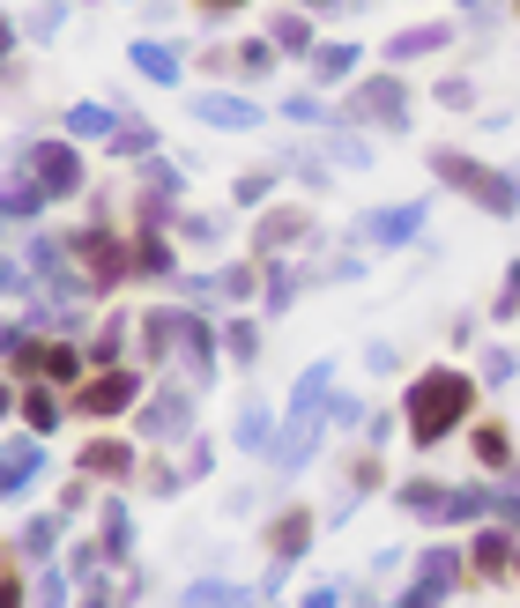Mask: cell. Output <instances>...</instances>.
<instances>
[{"label": "cell", "mask_w": 520, "mask_h": 608, "mask_svg": "<svg viewBox=\"0 0 520 608\" xmlns=\"http://www.w3.org/2000/svg\"><path fill=\"white\" fill-rule=\"evenodd\" d=\"M432 171H438V178H446V186H461L469 201H483V208H491V215H513V186H506V178H491L483 163L454 157V149H438V157H432Z\"/></svg>", "instance_id": "obj_3"}, {"label": "cell", "mask_w": 520, "mask_h": 608, "mask_svg": "<svg viewBox=\"0 0 520 608\" xmlns=\"http://www.w3.org/2000/svg\"><path fill=\"white\" fill-rule=\"evenodd\" d=\"M454 557H446V549H438V557H424V579H417V586H409V608H438V594H446V586H454Z\"/></svg>", "instance_id": "obj_12"}, {"label": "cell", "mask_w": 520, "mask_h": 608, "mask_svg": "<svg viewBox=\"0 0 520 608\" xmlns=\"http://www.w3.org/2000/svg\"><path fill=\"white\" fill-rule=\"evenodd\" d=\"M134 394H141V379H134V371H97L83 394H75V408H83V415H127Z\"/></svg>", "instance_id": "obj_5"}, {"label": "cell", "mask_w": 520, "mask_h": 608, "mask_svg": "<svg viewBox=\"0 0 520 608\" xmlns=\"http://www.w3.org/2000/svg\"><path fill=\"white\" fill-rule=\"evenodd\" d=\"M8 401H15V394H8V386H0V415H8Z\"/></svg>", "instance_id": "obj_45"}, {"label": "cell", "mask_w": 520, "mask_h": 608, "mask_svg": "<svg viewBox=\"0 0 520 608\" xmlns=\"http://www.w3.org/2000/svg\"><path fill=\"white\" fill-rule=\"evenodd\" d=\"M498 312H520V260L506 268V289H498Z\"/></svg>", "instance_id": "obj_38"}, {"label": "cell", "mask_w": 520, "mask_h": 608, "mask_svg": "<svg viewBox=\"0 0 520 608\" xmlns=\"http://www.w3.org/2000/svg\"><path fill=\"white\" fill-rule=\"evenodd\" d=\"M401 97H409V89H401L394 75H372L364 89H357V120H372V126H401V120H409V104H401Z\"/></svg>", "instance_id": "obj_7"}, {"label": "cell", "mask_w": 520, "mask_h": 608, "mask_svg": "<svg viewBox=\"0 0 520 608\" xmlns=\"http://www.w3.org/2000/svg\"><path fill=\"white\" fill-rule=\"evenodd\" d=\"M112 141H120V157H149V149H157V134H149V126H120V134H112Z\"/></svg>", "instance_id": "obj_34"}, {"label": "cell", "mask_w": 520, "mask_h": 608, "mask_svg": "<svg viewBox=\"0 0 520 608\" xmlns=\"http://www.w3.org/2000/svg\"><path fill=\"white\" fill-rule=\"evenodd\" d=\"M446 38H454L446 23H417V30H401V38H394V60H417V52H438Z\"/></svg>", "instance_id": "obj_21"}, {"label": "cell", "mask_w": 520, "mask_h": 608, "mask_svg": "<svg viewBox=\"0 0 520 608\" xmlns=\"http://www.w3.org/2000/svg\"><path fill=\"white\" fill-rule=\"evenodd\" d=\"M186 415H194V394H164V401L141 408V431H149V438H172Z\"/></svg>", "instance_id": "obj_13"}, {"label": "cell", "mask_w": 520, "mask_h": 608, "mask_svg": "<svg viewBox=\"0 0 520 608\" xmlns=\"http://www.w3.org/2000/svg\"><path fill=\"white\" fill-rule=\"evenodd\" d=\"M506 534H476V549H469V564H476V579H506Z\"/></svg>", "instance_id": "obj_20"}, {"label": "cell", "mask_w": 520, "mask_h": 608, "mask_svg": "<svg viewBox=\"0 0 520 608\" xmlns=\"http://www.w3.org/2000/svg\"><path fill=\"white\" fill-rule=\"evenodd\" d=\"M417 231H424V208H380V215L357 223V238H364V245H409Z\"/></svg>", "instance_id": "obj_8"}, {"label": "cell", "mask_w": 520, "mask_h": 608, "mask_svg": "<svg viewBox=\"0 0 520 608\" xmlns=\"http://www.w3.org/2000/svg\"><path fill=\"white\" fill-rule=\"evenodd\" d=\"M75 252H83V268H89V283H97V289L120 283V275L134 268V252L112 238V231H83V238H75Z\"/></svg>", "instance_id": "obj_6"}, {"label": "cell", "mask_w": 520, "mask_h": 608, "mask_svg": "<svg viewBox=\"0 0 520 608\" xmlns=\"http://www.w3.org/2000/svg\"><path fill=\"white\" fill-rule=\"evenodd\" d=\"M38 608H67V579H60V571H45V579H38Z\"/></svg>", "instance_id": "obj_37"}, {"label": "cell", "mask_w": 520, "mask_h": 608, "mask_svg": "<svg viewBox=\"0 0 520 608\" xmlns=\"http://www.w3.org/2000/svg\"><path fill=\"white\" fill-rule=\"evenodd\" d=\"M446 497H454V489H438V483H401V505L424 512V520H446Z\"/></svg>", "instance_id": "obj_25"}, {"label": "cell", "mask_w": 520, "mask_h": 608, "mask_svg": "<svg viewBox=\"0 0 520 608\" xmlns=\"http://www.w3.org/2000/svg\"><path fill=\"white\" fill-rule=\"evenodd\" d=\"M312 67L335 82V75H349V67H357V52H349V45H320V60H312Z\"/></svg>", "instance_id": "obj_33"}, {"label": "cell", "mask_w": 520, "mask_h": 608, "mask_svg": "<svg viewBox=\"0 0 520 608\" xmlns=\"http://www.w3.org/2000/svg\"><path fill=\"white\" fill-rule=\"evenodd\" d=\"M513 571H520V564H513Z\"/></svg>", "instance_id": "obj_47"}, {"label": "cell", "mask_w": 520, "mask_h": 608, "mask_svg": "<svg viewBox=\"0 0 520 608\" xmlns=\"http://www.w3.org/2000/svg\"><path fill=\"white\" fill-rule=\"evenodd\" d=\"M186 608H246V586H223V579H201V586H186Z\"/></svg>", "instance_id": "obj_22"}, {"label": "cell", "mask_w": 520, "mask_h": 608, "mask_svg": "<svg viewBox=\"0 0 520 608\" xmlns=\"http://www.w3.org/2000/svg\"><path fill=\"white\" fill-rule=\"evenodd\" d=\"M327 379H335L327 364H312V371H305V379H298V394H290V415H312V408L327 401Z\"/></svg>", "instance_id": "obj_26"}, {"label": "cell", "mask_w": 520, "mask_h": 608, "mask_svg": "<svg viewBox=\"0 0 520 608\" xmlns=\"http://www.w3.org/2000/svg\"><path fill=\"white\" fill-rule=\"evenodd\" d=\"M201 8H216V15H223V8H246V0H201Z\"/></svg>", "instance_id": "obj_43"}, {"label": "cell", "mask_w": 520, "mask_h": 608, "mask_svg": "<svg viewBox=\"0 0 520 608\" xmlns=\"http://www.w3.org/2000/svg\"><path fill=\"white\" fill-rule=\"evenodd\" d=\"M23 415H30V431H52V423H60V415H67V408L52 401V394H45V386H30V394H23Z\"/></svg>", "instance_id": "obj_28"}, {"label": "cell", "mask_w": 520, "mask_h": 608, "mask_svg": "<svg viewBox=\"0 0 520 608\" xmlns=\"http://www.w3.org/2000/svg\"><path fill=\"white\" fill-rule=\"evenodd\" d=\"M104 134H120L112 104H75V112H67V141H104Z\"/></svg>", "instance_id": "obj_14"}, {"label": "cell", "mask_w": 520, "mask_h": 608, "mask_svg": "<svg viewBox=\"0 0 520 608\" xmlns=\"http://www.w3.org/2000/svg\"><path fill=\"white\" fill-rule=\"evenodd\" d=\"M134 542V520H127V505H112L104 512V549H127Z\"/></svg>", "instance_id": "obj_35"}, {"label": "cell", "mask_w": 520, "mask_h": 608, "mask_svg": "<svg viewBox=\"0 0 520 608\" xmlns=\"http://www.w3.org/2000/svg\"><path fill=\"white\" fill-rule=\"evenodd\" d=\"M305 608H335V594H327V586H320V594H305Z\"/></svg>", "instance_id": "obj_42"}, {"label": "cell", "mask_w": 520, "mask_h": 608, "mask_svg": "<svg viewBox=\"0 0 520 608\" xmlns=\"http://www.w3.org/2000/svg\"><path fill=\"white\" fill-rule=\"evenodd\" d=\"M30 208H45V186L23 171L15 186H0V215H30Z\"/></svg>", "instance_id": "obj_24"}, {"label": "cell", "mask_w": 520, "mask_h": 608, "mask_svg": "<svg viewBox=\"0 0 520 608\" xmlns=\"http://www.w3.org/2000/svg\"><path fill=\"white\" fill-rule=\"evenodd\" d=\"M23 171L45 186V201H60V194H75V186H83V157H75V141H38Z\"/></svg>", "instance_id": "obj_4"}, {"label": "cell", "mask_w": 520, "mask_h": 608, "mask_svg": "<svg viewBox=\"0 0 520 608\" xmlns=\"http://www.w3.org/2000/svg\"><path fill=\"white\" fill-rule=\"evenodd\" d=\"M238 446H246V452H275V423H268V408H238Z\"/></svg>", "instance_id": "obj_19"}, {"label": "cell", "mask_w": 520, "mask_h": 608, "mask_svg": "<svg viewBox=\"0 0 520 608\" xmlns=\"http://www.w3.org/2000/svg\"><path fill=\"white\" fill-rule=\"evenodd\" d=\"M83 468H89V475H127L134 452L120 446V438H89V446H83Z\"/></svg>", "instance_id": "obj_16"}, {"label": "cell", "mask_w": 520, "mask_h": 608, "mask_svg": "<svg viewBox=\"0 0 520 608\" xmlns=\"http://www.w3.org/2000/svg\"><path fill=\"white\" fill-rule=\"evenodd\" d=\"M45 468L38 438H8V452H0V497H15V489H30Z\"/></svg>", "instance_id": "obj_9"}, {"label": "cell", "mask_w": 520, "mask_h": 608, "mask_svg": "<svg viewBox=\"0 0 520 608\" xmlns=\"http://www.w3.org/2000/svg\"><path fill=\"white\" fill-rule=\"evenodd\" d=\"M149 349H178V357H186V364H194V379H209V334H216V326L209 320H194V312H149Z\"/></svg>", "instance_id": "obj_2"}, {"label": "cell", "mask_w": 520, "mask_h": 608, "mask_svg": "<svg viewBox=\"0 0 520 608\" xmlns=\"http://www.w3.org/2000/svg\"><path fill=\"white\" fill-rule=\"evenodd\" d=\"M8 45H15V23H8V8H0V60H8Z\"/></svg>", "instance_id": "obj_40"}, {"label": "cell", "mask_w": 520, "mask_h": 608, "mask_svg": "<svg viewBox=\"0 0 520 608\" xmlns=\"http://www.w3.org/2000/svg\"><path fill=\"white\" fill-rule=\"evenodd\" d=\"M60 528H67V512H45V520H30V528H23V549H30V557H45V549L60 542Z\"/></svg>", "instance_id": "obj_27"}, {"label": "cell", "mask_w": 520, "mask_h": 608, "mask_svg": "<svg viewBox=\"0 0 520 608\" xmlns=\"http://www.w3.org/2000/svg\"><path fill=\"white\" fill-rule=\"evenodd\" d=\"M253 283H260L253 268H223V275H216V289H231V297H238V305H246V297H253Z\"/></svg>", "instance_id": "obj_36"}, {"label": "cell", "mask_w": 520, "mask_h": 608, "mask_svg": "<svg viewBox=\"0 0 520 608\" xmlns=\"http://www.w3.org/2000/svg\"><path fill=\"white\" fill-rule=\"evenodd\" d=\"M83 608H112V594H89V601Z\"/></svg>", "instance_id": "obj_44"}, {"label": "cell", "mask_w": 520, "mask_h": 608, "mask_svg": "<svg viewBox=\"0 0 520 608\" xmlns=\"http://www.w3.org/2000/svg\"><path fill=\"white\" fill-rule=\"evenodd\" d=\"M312 438H320V408H312V415H290V431L275 438V468H298V460H312Z\"/></svg>", "instance_id": "obj_11"}, {"label": "cell", "mask_w": 520, "mask_h": 608, "mask_svg": "<svg viewBox=\"0 0 520 608\" xmlns=\"http://www.w3.org/2000/svg\"><path fill=\"white\" fill-rule=\"evenodd\" d=\"M134 268H141V275H172V245L141 238V245H134Z\"/></svg>", "instance_id": "obj_30"}, {"label": "cell", "mask_w": 520, "mask_h": 608, "mask_svg": "<svg viewBox=\"0 0 520 608\" xmlns=\"http://www.w3.org/2000/svg\"><path fill=\"white\" fill-rule=\"evenodd\" d=\"M186 104H194V120H209V126H231V134L260 120V112L246 104V97H186Z\"/></svg>", "instance_id": "obj_10"}, {"label": "cell", "mask_w": 520, "mask_h": 608, "mask_svg": "<svg viewBox=\"0 0 520 608\" xmlns=\"http://www.w3.org/2000/svg\"><path fill=\"white\" fill-rule=\"evenodd\" d=\"M305 542H312V520H305V512H283V520H275V534H268L275 564H290V557H298Z\"/></svg>", "instance_id": "obj_15"}, {"label": "cell", "mask_w": 520, "mask_h": 608, "mask_svg": "<svg viewBox=\"0 0 520 608\" xmlns=\"http://www.w3.org/2000/svg\"><path fill=\"white\" fill-rule=\"evenodd\" d=\"M23 283H30L23 268H0V297H8V289H23Z\"/></svg>", "instance_id": "obj_39"}, {"label": "cell", "mask_w": 520, "mask_h": 608, "mask_svg": "<svg viewBox=\"0 0 520 608\" xmlns=\"http://www.w3.org/2000/svg\"><path fill=\"white\" fill-rule=\"evenodd\" d=\"M298 231H305V208H275V215L253 231V245H260V252H275V245H290Z\"/></svg>", "instance_id": "obj_17"}, {"label": "cell", "mask_w": 520, "mask_h": 608, "mask_svg": "<svg viewBox=\"0 0 520 608\" xmlns=\"http://www.w3.org/2000/svg\"><path fill=\"white\" fill-rule=\"evenodd\" d=\"M0 586H8V564H0Z\"/></svg>", "instance_id": "obj_46"}, {"label": "cell", "mask_w": 520, "mask_h": 608, "mask_svg": "<svg viewBox=\"0 0 520 608\" xmlns=\"http://www.w3.org/2000/svg\"><path fill=\"white\" fill-rule=\"evenodd\" d=\"M38 371L60 379V386H75V379H83V357H75L67 342H38Z\"/></svg>", "instance_id": "obj_18"}, {"label": "cell", "mask_w": 520, "mask_h": 608, "mask_svg": "<svg viewBox=\"0 0 520 608\" xmlns=\"http://www.w3.org/2000/svg\"><path fill=\"white\" fill-rule=\"evenodd\" d=\"M0 608H23V594H15V579H8V586H0Z\"/></svg>", "instance_id": "obj_41"}, {"label": "cell", "mask_w": 520, "mask_h": 608, "mask_svg": "<svg viewBox=\"0 0 520 608\" xmlns=\"http://www.w3.org/2000/svg\"><path fill=\"white\" fill-rule=\"evenodd\" d=\"M469 401H476V394H469L461 371H424V379L409 386V401H401V423H409L417 446H438V438L469 415Z\"/></svg>", "instance_id": "obj_1"}, {"label": "cell", "mask_w": 520, "mask_h": 608, "mask_svg": "<svg viewBox=\"0 0 520 608\" xmlns=\"http://www.w3.org/2000/svg\"><path fill=\"white\" fill-rule=\"evenodd\" d=\"M223 349H231L238 364H253V357H260V334H253V320H231V326H223Z\"/></svg>", "instance_id": "obj_29"}, {"label": "cell", "mask_w": 520, "mask_h": 608, "mask_svg": "<svg viewBox=\"0 0 520 608\" xmlns=\"http://www.w3.org/2000/svg\"><path fill=\"white\" fill-rule=\"evenodd\" d=\"M476 460H483V468H506V431H498V423H483V431H476Z\"/></svg>", "instance_id": "obj_32"}, {"label": "cell", "mask_w": 520, "mask_h": 608, "mask_svg": "<svg viewBox=\"0 0 520 608\" xmlns=\"http://www.w3.org/2000/svg\"><path fill=\"white\" fill-rule=\"evenodd\" d=\"M275 45H283V52H305V45H312V23H305V15H275Z\"/></svg>", "instance_id": "obj_31"}, {"label": "cell", "mask_w": 520, "mask_h": 608, "mask_svg": "<svg viewBox=\"0 0 520 608\" xmlns=\"http://www.w3.org/2000/svg\"><path fill=\"white\" fill-rule=\"evenodd\" d=\"M134 67H141L149 82H178V60H172V45H149V38H141V45H134Z\"/></svg>", "instance_id": "obj_23"}]
</instances>
